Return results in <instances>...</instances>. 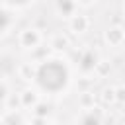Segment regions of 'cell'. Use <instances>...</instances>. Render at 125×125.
Instances as JSON below:
<instances>
[{
	"label": "cell",
	"instance_id": "7a4b0ae2",
	"mask_svg": "<svg viewBox=\"0 0 125 125\" xmlns=\"http://www.w3.org/2000/svg\"><path fill=\"white\" fill-rule=\"evenodd\" d=\"M88 25H90V20L86 16H82V14H74L72 20H70V27L74 31H86Z\"/></svg>",
	"mask_w": 125,
	"mask_h": 125
},
{
	"label": "cell",
	"instance_id": "8992f818",
	"mask_svg": "<svg viewBox=\"0 0 125 125\" xmlns=\"http://www.w3.org/2000/svg\"><path fill=\"white\" fill-rule=\"evenodd\" d=\"M115 96L117 102H125V88H115Z\"/></svg>",
	"mask_w": 125,
	"mask_h": 125
},
{
	"label": "cell",
	"instance_id": "3957f363",
	"mask_svg": "<svg viewBox=\"0 0 125 125\" xmlns=\"http://www.w3.org/2000/svg\"><path fill=\"white\" fill-rule=\"evenodd\" d=\"M123 29L121 27H109L107 29V33H105V39L111 43V45H119L121 41H123Z\"/></svg>",
	"mask_w": 125,
	"mask_h": 125
},
{
	"label": "cell",
	"instance_id": "5b68a950",
	"mask_svg": "<svg viewBox=\"0 0 125 125\" xmlns=\"http://www.w3.org/2000/svg\"><path fill=\"white\" fill-rule=\"evenodd\" d=\"M66 43H68V41H66V39H64V37H62V35H59V37H57V39H55V41H53V47H57V49H61V45H62V47H64V45H66Z\"/></svg>",
	"mask_w": 125,
	"mask_h": 125
},
{
	"label": "cell",
	"instance_id": "6da1fadb",
	"mask_svg": "<svg viewBox=\"0 0 125 125\" xmlns=\"http://www.w3.org/2000/svg\"><path fill=\"white\" fill-rule=\"evenodd\" d=\"M39 41H41V35H39L37 29H25V31H21V35H20V43H21L23 47H35Z\"/></svg>",
	"mask_w": 125,
	"mask_h": 125
},
{
	"label": "cell",
	"instance_id": "277c9868",
	"mask_svg": "<svg viewBox=\"0 0 125 125\" xmlns=\"http://www.w3.org/2000/svg\"><path fill=\"white\" fill-rule=\"evenodd\" d=\"M104 102L105 104H111V102H115L117 100V96H115V88H107V90H104Z\"/></svg>",
	"mask_w": 125,
	"mask_h": 125
}]
</instances>
